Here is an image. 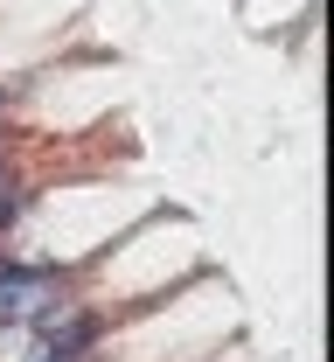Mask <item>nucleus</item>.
<instances>
[{"mask_svg": "<svg viewBox=\"0 0 334 362\" xmlns=\"http://www.w3.org/2000/svg\"><path fill=\"white\" fill-rule=\"evenodd\" d=\"M56 300L49 272H0V320H35V307Z\"/></svg>", "mask_w": 334, "mask_h": 362, "instance_id": "1", "label": "nucleus"}, {"mask_svg": "<svg viewBox=\"0 0 334 362\" xmlns=\"http://www.w3.org/2000/svg\"><path fill=\"white\" fill-rule=\"evenodd\" d=\"M35 334H42L49 349H84V341H91V314H84L77 300L56 293L49 307H35Z\"/></svg>", "mask_w": 334, "mask_h": 362, "instance_id": "2", "label": "nucleus"}, {"mask_svg": "<svg viewBox=\"0 0 334 362\" xmlns=\"http://www.w3.org/2000/svg\"><path fill=\"white\" fill-rule=\"evenodd\" d=\"M14 209H21V195H14V181H0V230L14 223Z\"/></svg>", "mask_w": 334, "mask_h": 362, "instance_id": "3", "label": "nucleus"}]
</instances>
